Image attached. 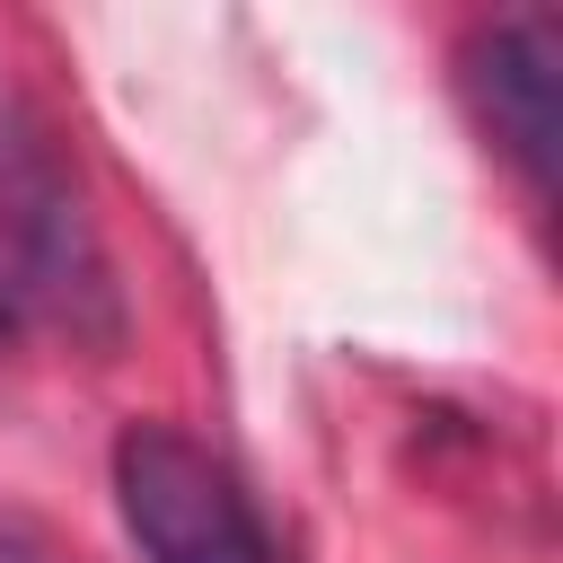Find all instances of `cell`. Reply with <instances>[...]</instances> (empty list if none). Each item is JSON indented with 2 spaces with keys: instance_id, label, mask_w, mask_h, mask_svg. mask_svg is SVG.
<instances>
[{
  "instance_id": "6da1fadb",
  "label": "cell",
  "mask_w": 563,
  "mask_h": 563,
  "mask_svg": "<svg viewBox=\"0 0 563 563\" xmlns=\"http://www.w3.org/2000/svg\"><path fill=\"white\" fill-rule=\"evenodd\" d=\"M0 264L26 290L35 325H70L88 343L123 334L114 264L97 246V220H88L79 185H70V158L9 79H0Z\"/></svg>"
},
{
  "instance_id": "7a4b0ae2",
  "label": "cell",
  "mask_w": 563,
  "mask_h": 563,
  "mask_svg": "<svg viewBox=\"0 0 563 563\" xmlns=\"http://www.w3.org/2000/svg\"><path fill=\"white\" fill-rule=\"evenodd\" d=\"M114 510L141 563H290L255 493L238 484V466L202 449L185 422L114 431Z\"/></svg>"
},
{
  "instance_id": "3957f363",
  "label": "cell",
  "mask_w": 563,
  "mask_h": 563,
  "mask_svg": "<svg viewBox=\"0 0 563 563\" xmlns=\"http://www.w3.org/2000/svg\"><path fill=\"white\" fill-rule=\"evenodd\" d=\"M457 88L475 132L519 167L537 202H554V158H563V18L510 9L484 18L457 53Z\"/></svg>"
},
{
  "instance_id": "277c9868",
  "label": "cell",
  "mask_w": 563,
  "mask_h": 563,
  "mask_svg": "<svg viewBox=\"0 0 563 563\" xmlns=\"http://www.w3.org/2000/svg\"><path fill=\"white\" fill-rule=\"evenodd\" d=\"M26 325H35V317H26V290H18V282H9V264H0V343H18Z\"/></svg>"
}]
</instances>
